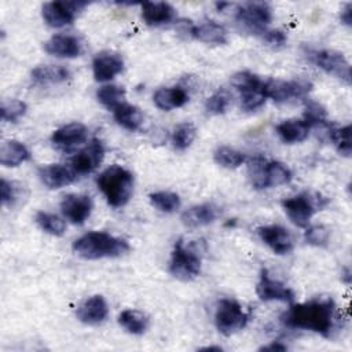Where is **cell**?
Returning a JSON list of instances; mask_svg holds the SVG:
<instances>
[{
  "label": "cell",
  "instance_id": "obj_45",
  "mask_svg": "<svg viewBox=\"0 0 352 352\" xmlns=\"http://www.w3.org/2000/svg\"><path fill=\"white\" fill-rule=\"evenodd\" d=\"M287 346L285 344H282L280 341H274L270 342L268 345H264L260 348V351H286Z\"/></svg>",
  "mask_w": 352,
  "mask_h": 352
},
{
  "label": "cell",
  "instance_id": "obj_10",
  "mask_svg": "<svg viewBox=\"0 0 352 352\" xmlns=\"http://www.w3.org/2000/svg\"><path fill=\"white\" fill-rule=\"evenodd\" d=\"M312 85L305 80H279L270 78L264 81V91L267 98L276 103H286L305 98Z\"/></svg>",
  "mask_w": 352,
  "mask_h": 352
},
{
  "label": "cell",
  "instance_id": "obj_26",
  "mask_svg": "<svg viewBox=\"0 0 352 352\" xmlns=\"http://www.w3.org/2000/svg\"><path fill=\"white\" fill-rule=\"evenodd\" d=\"M30 160V151L18 140H4L0 146V164L7 168L18 166Z\"/></svg>",
  "mask_w": 352,
  "mask_h": 352
},
{
  "label": "cell",
  "instance_id": "obj_18",
  "mask_svg": "<svg viewBox=\"0 0 352 352\" xmlns=\"http://www.w3.org/2000/svg\"><path fill=\"white\" fill-rule=\"evenodd\" d=\"M77 319L85 324H99L109 315V305L103 296L95 294L85 298L76 311Z\"/></svg>",
  "mask_w": 352,
  "mask_h": 352
},
{
  "label": "cell",
  "instance_id": "obj_4",
  "mask_svg": "<svg viewBox=\"0 0 352 352\" xmlns=\"http://www.w3.org/2000/svg\"><path fill=\"white\" fill-rule=\"evenodd\" d=\"M329 201L316 192H300L297 195L285 198L282 201V206L285 213L292 220V223L297 227L305 228L309 226L312 216L322 210Z\"/></svg>",
  "mask_w": 352,
  "mask_h": 352
},
{
  "label": "cell",
  "instance_id": "obj_34",
  "mask_svg": "<svg viewBox=\"0 0 352 352\" xmlns=\"http://www.w3.org/2000/svg\"><path fill=\"white\" fill-rule=\"evenodd\" d=\"M148 198L151 205L164 213H173L180 208V197L172 191H155Z\"/></svg>",
  "mask_w": 352,
  "mask_h": 352
},
{
  "label": "cell",
  "instance_id": "obj_35",
  "mask_svg": "<svg viewBox=\"0 0 352 352\" xmlns=\"http://www.w3.org/2000/svg\"><path fill=\"white\" fill-rule=\"evenodd\" d=\"M197 136V128L191 122L179 124L172 133V144L176 150H186L191 146Z\"/></svg>",
  "mask_w": 352,
  "mask_h": 352
},
{
  "label": "cell",
  "instance_id": "obj_42",
  "mask_svg": "<svg viewBox=\"0 0 352 352\" xmlns=\"http://www.w3.org/2000/svg\"><path fill=\"white\" fill-rule=\"evenodd\" d=\"M0 191H1V204L3 205H11L15 201L16 187H14V183H11L6 179H1Z\"/></svg>",
  "mask_w": 352,
  "mask_h": 352
},
{
  "label": "cell",
  "instance_id": "obj_15",
  "mask_svg": "<svg viewBox=\"0 0 352 352\" xmlns=\"http://www.w3.org/2000/svg\"><path fill=\"white\" fill-rule=\"evenodd\" d=\"M92 199L85 194H67L60 202L63 216L73 224H84L92 212Z\"/></svg>",
  "mask_w": 352,
  "mask_h": 352
},
{
  "label": "cell",
  "instance_id": "obj_16",
  "mask_svg": "<svg viewBox=\"0 0 352 352\" xmlns=\"http://www.w3.org/2000/svg\"><path fill=\"white\" fill-rule=\"evenodd\" d=\"M124 70V60L120 54L113 51H102L92 60L94 78L99 82L113 80Z\"/></svg>",
  "mask_w": 352,
  "mask_h": 352
},
{
  "label": "cell",
  "instance_id": "obj_1",
  "mask_svg": "<svg viewBox=\"0 0 352 352\" xmlns=\"http://www.w3.org/2000/svg\"><path fill=\"white\" fill-rule=\"evenodd\" d=\"M283 326L307 330L330 338L337 322V307L330 297H318L305 302L292 304L280 316Z\"/></svg>",
  "mask_w": 352,
  "mask_h": 352
},
{
  "label": "cell",
  "instance_id": "obj_24",
  "mask_svg": "<svg viewBox=\"0 0 352 352\" xmlns=\"http://www.w3.org/2000/svg\"><path fill=\"white\" fill-rule=\"evenodd\" d=\"M155 106L164 111H170L188 102V92L183 87H162L154 92Z\"/></svg>",
  "mask_w": 352,
  "mask_h": 352
},
{
  "label": "cell",
  "instance_id": "obj_3",
  "mask_svg": "<svg viewBox=\"0 0 352 352\" xmlns=\"http://www.w3.org/2000/svg\"><path fill=\"white\" fill-rule=\"evenodd\" d=\"M133 175L121 165H110L96 177V184L113 208H121L132 197Z\"/></svg>",
  "mask_w": 352,
  "mask_h": 352
},
{
  "label": "cell",
  "instance_id": "obj_22",
  "mask_svg": "<svg viewBox=\"0 0 352 352\" xmlns=\"http://www.w3.org/2000/svg\"><path fill=\"white\" fill-rule=\"evenodd\" d=\"M220 214V209L213 204H199L188 208L182 214V221L190 228H198L216 221Z\"/></svg>",
  "mask_w": 352,
  "mask_h": 352
},
{
  "label": "cell",
  "instance_id": "obj_44",
  "mask_svg": "<svg viewBox=\"0 0 352 352\" xmlns=\"http://www.w3.org/2000/svg\"><path fill=\"white\" fill-rule=\"evenodd\" d=\"M340 21H341V23H344L346 26H351V23H352V4L351 3H348L342 8L341 15H340Z\"/></svg>",
  "mask_w": 352,
  "mask_h": 352
},
{
  "label": "cell",
  "instance_id": "obj_27",
  "mask_svg": "<svg viewBox=\"0 0 352 352\" xmlns=\"http://www.w3.org/2000/svg\"><path fill=\"white\" fill-rule=\"evenodd\" d=\"M113 117L120 126L131 132L138 131L143 124V113L140 109L125 102L113 110Z\"/></svg>",
  "mask_w": 352,
  "mask_h": 352
},
{
  "label": "cell",
  "instance_id": "obj_8",
  "mask_svg": "<svg viewBox=\"0 0 352 352\" xmlns=\"http://www.w3.org/2000/svg\"><path fill=\"white\" fill-rule=\"evenodd\" d=\"M169 272L180 280H191L201 274V258L195 250L186 246L182 239L176 241L170 261Z\"/></svg>",
  "mask_w": 352,
  "mask_h": 352
},
{
  "label": "cell",
  "instance_id": "obj_36",
  "mask_svg": "<svg viewBox=\"0 0 352 352\" xmlns=\"http://www.w3.org/2000/svg\"><path fill=\"white\" fill-rule=\"evenodd\" d=\"M36 223L38 224V227L45 231L47 234H51V235H55V236H60L63 235L65 232V221L54 214V213H50V212H44V210H40L36 213Z\"/></svg>",
  "mask_w": 352,
  "mask_h": 352
},
{
  "label": "cell",
  "instance_id": "obj_33",
  "mask_svg": "<svg viewBox=\"0 0 352 352\" xmlns=\"http://www.w3.org/2000/svg\"><path fill=\"white\" fill-rule=\"evenodd\" d=\"M125 89L118 85H103L96 91V99L100 104L107 107L109 110H114L117 106L124 103Z\"/></svg>",
  "mask_w": 352,
  "mask_h": 352
},
{
  "label": "cell",
  "instance_id": "obj_13",
  "mask_svg": "<svg viewBox=\"0 0 352 352\" xmlns=\"http://www.w3.org/2000/svg\"><path fill=\"white\" fill-rule=\"evenodd\" d=\"M256 293L263 301H280L289 304H292L296 297L290 287H287L283 282L274 279L265 268L261 270L260 279L256 285Z\"/></svg>",
  "mask_w": 352,
  "mask_h": 352
},
{
  "label": "cell",
  "instance_id": "obj_19",
  "mask_svg": "<svg viewBox=\"0 0 352 352\" xmlns=\"http://www.w3.org/2000/svg\"><path fill=\"white\" fill-rule=\"evenodd\" d=\"M47 54L56 58H77L82 52L81 41L73 34H55L44 43Z\"/></svg>",
  "mask_w": 352,
  "mask_h": 352
},
{
  "label": "cell",
  "instance_id": "obj_29",
  "mask_svg": "<svg viewBox=\"0 0 352 352\" xmlns=\"http://www.w3.org/2000/svg\"><path fill=\"white\" fill-rule=\"evenodd\" d=\"M118 323L121 324L122 329H125L128 333L135 334V336H140L143 334L147 327H148V318L138 311V309H124L120 316H118Z\"/></svg>",
  "mask_w": 352,
  "mask_h": 352
},
{
  "label": "cell",
  "instance_id": "obj_31",
  "mask_svg": "<svg viewBox=\"0 0 352 352\" xmlns=\"http://www.w3.org/2000/svg\"><path fill=\"white\" fill-rule=\"evenodd\" d=\"M213 158L217 165L227 169L239 168L246 161V157L242 151L230 146H220L219 148H216Z\"/></svg>",
  "mask_w": 352,
  "mask_h": 352
},
{
  "label": "cell",
  "instance_id": "obj_6",
  "mask_svg": "<svg viewBox=\"0 0 352 352\" xmlns=\"http://www.w3.org/2000/svg\"><path fill=\"white\" fill-rule=\"evenodd\" d=\"M249 315L234 298H221L216 305L214 324L223 336H231L246 327Z\"/></svg>",
  "mask_w": 352,
  "mask_h": 352
},
{
  "label": "cell",
  "instance_id": "obj_38",
  "mask_svg": "<svg viewBox=\"0 0 352 352\" xmlns=\"http://www.w3.org/2000/svg\"><path fill=\"white\" fill-rule=\"evenodd\" d=\"M231 104V95L226 89H217L205 102V109L209 114L219 116L227 111Z\"/></svg>",
  "mask_w": 352,
  "mask_h": 352
},
{
  "label": "cell",
  "instance_id": "obj_12",
  "mask_svg": "<svg viewBox=\"0 0 352 352\" xmlns=\"http://www.w3.org/2000/svg\"><path fill=\"white\" fill-rule=\"evenodd\" d=\"M103 158V143L98 139H92L91 143H88L70 158V168L76 175H88L100 166Z\"/></svg>",
  "mask_w": 352,
  "mask_h": 352
},
{
  "label": "cell",
  "instance_id": "obj_20",
  "mask_svg": "<svg viewBox=\"0 0 352 352\" xmlns=\"http://www.w3.org/2000/svg\"><path fill=\"white\" fill-rule=\"evenodd\" d=\"M38 177L44 186L51 190H56L72 184L77 179V175L70 166L62 164H50L38 169Z\"/></svg>",
  "mask_w": 352,
  "mask_h": 352
},
{
  "label": "cell",
  "instance_id": "obj_30",
  "mask_svg": "<svg viewBox=\"0 0 352 352\" xmlns=\"http://www.w3.org/2000/svg\"><path fill=\"white\" fill-rule=\"evenodd\" d=\"M293 179V173L290 168L280 161H267L265 165V186L278 187L290 183Z\"/></svg>",
  "mask_w": 352,
  "mask_h": 352
},
{
  "label": "cell",
  "instance_id": "obj_11",
  "mask_svg": "<svg viewBox=\"0 0 352 352\" xmlns=\"http://www.w3.org/2000/svg\"><path fill=\"white\" fill-rule=\"evenodd\" d=\"M85 6V1H48L41 8L43 19L51 28H63L73 23Z\"/></svg>",
  "mask_w": 352,
  "mask_h": 352
},
{
  "label": "cell",
  "instance_id": "obj_23",
  "mask_svg": "<svg viewBox=\"0 0 352 352\" xmlns=\"http://www.w3.org/2000/svg\"><path fill=\"white\" fill-rule=\"evenodd\" d=\"M190 34L206 44H216V45H223L228 41V32L226 26L216 21H205L199 25H195L190 29Z\"/></svg>",
  "mask_w": 352,
  "mask_h": 352
},
{
  "label": "cell",
  "instance_id": "obj_46",
  "mask_svg": "<svg viewBox=\"0 0 352 352\" xmlns=\"http://www.w3.org/2000/svg\"><path fill=\"white\" fill-rule=\"evenodd\" d=\"M201 351H221V348H220V346H213V345H210V346L201 348Z\"/></svg>",
  "mask_w": 352,
  "mask_h": 352
},
{
  "label": "cell",
  "instance_id": "obj_14",
  "mask_svg": "<svg viewBox=\"0 0 352 352\" xmlns=\"http://www.w3.org/2000/svg\"><path fill=\"white\" fill-rule=\"evenodd\" d=\"M88 129L81 122H70L54 131L51 142L63 151H70L87 142Z\"/></svg>",
  "mask_w": 352,
  "mask_h": 352
},
{
  "label": "cell",
  "instance_id": "obj_40",
  "mask_svg": "<svg viewBox=\"0 0 352 352\" xmlns=\"http://www.w3.org/2000/svg\"><path fill=\"white\" fill-rule=\"evenodd\" d=\"M26 103L18 99H11L8 102H3L1 104V120L6 122H15L26 113Z\"/></svg>",
  "mask_w": 352,
  "mask_h": 352
},
{
  "label": "cell",
  "instance_id": "obj_25",
  "mask_svg": "<svg viewBox=\"0 0 352 352\" xmlns=\"http://www.w3.org/2000/svg\"><path fill=\"white\" fill-rule=\"evenodd\" d=\"M275 131L283 143L294 144L304 142L308 138L311 128L304 122V120L289 118L280 121L275 126Z\"/></svg>",
  "mask_w": 352,
  "mask_h": 352
},
{
  "label": "cell",
  "instance_id": "obj_32",
  "mask_svg": "<svg viewBox=\"0 0 352 352\" xmlns=\"http://www.w3.org/2000/svg\"><path fill=\"white\" fill-rule=\"evenodd\" d=\"M330 140L340 155L351 157L352 153V139H351V125L346 124L344 126L330 128L329 131Z\"/></svg>",
  "mask_w": 352,
  "mask_h": 352
},
{
  "label": "cell",
  "instance_id": "obj_43",
  "mask_svg": "<svg viewBox=\"0 0 352 352\" xmlns=\"http://www.w3.org/2000/svg\"><path fill=\"white\" fill-rule=\"evenodd\" d=\"M263 38L265 43L274 45V47H280L287 41V36L285 32L279 30V29H274V30H265L263 33Z\"/></svg>",
  "mask_w": 352,
  "mask_h": 352
},
{
  "label": "cell",
  "instance_id": "obj_2",
  "mask_svg": "<svg viewBox=\"0 0 352 352\" xmlns=\"http://www.w3.org/2000/svg\"><path fill=\"white\" fill-rule=\"evenodd\" d=\"M73 250L85 260L118 257L129 250L125 239L104 231H89L73 242Z\"/></svg>",
  "mask_w": 352,
  "mask_h": 352
},
{
  "label": "cell",
  "instance_id": "obj_9",
  "mask_svg": "<svg viewBox=\"0 0 352 352\" xmlns=\"http://www.w3.org/2000/svg\"><path fill=\"white\" fill-rule=\"evenodd\" d=\"M235 19L245 30L260 34L267 30V26L272 21V10L265 1L243 3L236 10Z\"/></svg>",
  "mask_w": 352,
  "mask_h": 352
},
{
  "label": "cell",
  "instance_id": "obj_39",
  "mask_svg": "<svg viewBox=\"0 0 352 352\" xmlns=\"http://www.w3.org/2000/svg\"><path fill=\"white\" fill-rule=\"evenodd\" d=\"M304 122L312 128L318 125H326L327 124V114L322 104L318 102H309L304 111Z\"/></svg>",
  "mask_w": 352,
  "mask_h": 352
},
{
  "label": "cell",
  "instance_id": "obj_17",
  "mask_svg": "<svg viewBox=\"0 0 352 352\" xmlns=\"http://www.w3.org/2000/svg\"><path fill=\"white\" fill-rule=\"evenodd\" d=\"M257 231L260 239L275 254H289L293 250V238L285 227L278 224H270L260 227Z\"/></svg>",
  "mask_w": 352,
  "mask_h": 352
},
{
  "label": "cell",
  "instance_id": "obj_21",
  "mask_svg": "<svg viewBox=\"0 0 352 352\" xmlns=\"http://www.w3.org/2000/svg\"><path fill=\"white\" fill-rule=\"evenodd\" d=\"M142 18L148 26H161L176 18V10L165 1H146L142 4Z\"/></svg>",
  "mask_w": 352,
  "mask_h": 352
},
{
  "label": "cell",
  "instance_id": "obj_41",
  "mask_svg": "<svg viewBox=\"0 0 352 352\" xmlns=\"http://www.w3.org/2000/svg\"><path fill=\"white\" fill-rule=\"evenodd\" d=\"M329 236H330V231L322 224L305 227L304 238H305L307 243H309L312 246H318V248L326 246L329 243Z\"/></svg>",
  "mask_w": 352,
  "mask_h": 352
},
{
  "label": "cell",
  "instance_id": "obj_7",
  "mask_svg": "<svg viewBox=\"0 0 352 352\" xmlns=\"http://www.w3.org/2000/svg\"><path fill=\"white\" fill-rule=\"evenodd\" d=\"M307 55L308 59L326 74L337 77L345 84H351V65L342 52L330 48H320L309 50Z\"/></svg>",
  "mask_w": 352,
  "mask_h": 352
},
{
  "label": "cell",
  "instance_id": "obj_28",
  "mask_svg": "<svg viewBox=\"0 0 352 352\" xmlns=\"http://www.w3.org/2000/svg\"><path fill=\"white\" fill-rule=\"evenodd\" d=\"M70 77L69 69L62 65H43L32 72V80L37 84H59Z\"/></svg>",
  "mask_w": 352,
  "mask_h": 352
},
{
  "label": "cell",
  "instance_id": "obj_5",
  "mask_svg": "<svg viewBox=\"0 0 352 352\" xmlns=\"http://www.w3.org/2000/svg\"><path fill=\"white\" fill-rule=\"evenodd\" d=\"M231 84L241 95V106L243 110L253 111L265 103L264 81L254 73L246 70L238 72L231 77Z\"/></svg>",
  "mask_w": 352,
  "mask_h": 352
},
{
  "label": "cell",
  "instance_id": "obj_37",
  "mask_svg": "<svg viewBox=\"0 0 352 352\" xmlns=\"http://www.w3.org/2000/svg\"><path fill=\"white\" fill-rule=\"evenodd\" d=\"M267 161L263 155L257 154L254 155L250 161H249V165H248V175H249V179H250V183L254 188L257 190H263V188H267L265 186V165H267Z\"/></svg>",
  "mask_w": 352,
  "mask_h": 352
}]
</instances>
